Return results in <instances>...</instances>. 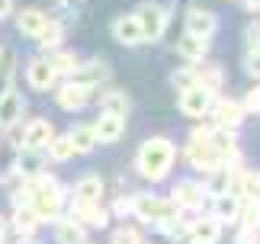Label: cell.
I'll return each instance as SVG.
<instances>
[{"label":"cell","mask_w":260,"mask_h":244,"mask_svg":"<svg viewBox=\"0 0 260 244\" xmlns=\"http://www.w3.org/2000/svg\"><path fill=\"white\" fill-rule=\"evenodd\" d=\"M113 36H116V42H122L128 48H135V45H142L145 42V36H142V23H138V16L135 13H128V16H116L113 19Z\"/></svg>","instance_id":"5bb4252c"},{"label":"cell","mask_w":260,"mask_h":244,"mask_svg":"<svg viewBox=\"0 0 260 244\" xmlns=\"http://www.w3.org/2000/svg\"><path fill=\"white\" fill-rule=\"evenodd\" d=\"M48 158L55 161V164H64V161L74 158V145H71V135H52V141L45 145Z\"/></svg>","instance_id":"4316f807"},{"label":"cell","mask_w":260,"mask_h":244,"mask_svg":"<svg viewBox=\"0 0 260 244\" xmlns=\"http://www.w3.org/2000/svg\"><path fill=\"white\" fill-rule=\"evenodd\" d=\"M209 113H212L215 129H238L241 119H244V106L238 103V100H215Z\"/></svg>","instance_id":"8fae6325"},{"label":"cell","mask_w":260,"mask_h":244,"mask_svg":"<svg viewBox=\"0 0 260 244\" xmlns=\"http://www.w3.org/2000/svg\"><path fill=\"white\" fill-rule=\"evenodd\" d=\"M109 241H113V244H145L142 231L132 228V225H119V228L113 231V238H109Z\"/></svg>","instance_id":"1f68e13d"},{"label":"cell","mask_w":260,"mask_h":244,"mask_svg":"<svg viewBox=\"0 0 260 244\" xmlns=\"http://www.w3.org/2000/svg\"><path fill=\"white\" fill-rule=\"evenodd\" d=\"M71 219L81 222L84 228H106L109 212L100 206V202H81V199H74L71 202Z\"/></svg>","instance_id":"30bf717a"},{"label":"cell","mask_w":260,"mask_h":244,"mask_svg":"<svg viewBox=\"0 0 260 244\" xmlns=\"http://www.w3.org/2000/svg\"><path fill=\"white\" fill-rule=\"evenodd\" d=\"M109 65L103 58H93V61H81L71 74H68V80L71 84H77V87H84V90H93V87H103L106 80H109Z\"/></svg>","instance_id":"277c9868"},{"label":"cell","mask_w":260,"mask_h":244,"mask_svg":"<svg viewBox=\"0 0 260 244\" xmlns=\"http://www.w3.org/2000/svg\"><path fill=\"white\" fill-rule=\"evenodd\" d=\"M244 113H254V116H260V80H257V84L251 87V90H247V97H244Z\"/></svg>","instance_id":"836d02e7"},{"label":"cell","mask_w":260,"mask_h":244,"mask_svg":"<svg viewBox=\"0 0 260 244\" xmlns=\"http://www.w3.org/2000/svg\"><path fill=\"white\" fill-rule=\"evenodd\" d=\"M55 100H58V106H61L64 113H77V109H84L90 103V90L71 84V80H64V87H58Z\"/></svg>","instance_id":"e0dca14e"},{"label":"cell","mask_w":260,"mask_h":244,"mask_svg":"<svg viewBox=\"0 0 260 244\" xmlns=\"http://www.w3.org/2000/svg\"><path fill=\"white\" fill-rule=\"evenodd\" d=\"M55 241L58 244H87V228L81 222H74V219H58Z\"/></svg>","instance_id":"7402d4cb"},{"label":"cell","mask_w":260,"mask_h":244,"mask_svg":"<svg viewBox=\"0 0 260 244\" xmlns=\"http://www.w3.org/2000/svg\"><path fill=\"white\" fill-rule=\"evenodd\" d=\"M71 135V145H74V155H90L96 148V135H93V126H77L68 132Z\"/></svg>","instance_id":"83f0119b"},{"label":"cell","mask_w":260,"mask_h":244,"mask_svg":"<svg viewBox=\"0 0 260 244\" xmlns=\"http://www.w3.org/2000/svg\"><path fill=\"white\" fill-rule=\"evenodd\" d=\"M13 231L19 238H32L36 235V225H39V219H36V212H32V206H16L13 209Z\"/></svg>","instance_id":"d4e9b609"},{"label":"cell","mask_w":260,"mask_h":244,"mask_svg":"<svg viewBox=\"0 0 260 244\" xmlns=\"http://www.w3.org/2000/svg\"><path fill=\"white\" fill-rule=\"evenodd\" d=\"M238 212H241V199L238 196H232V193H218V196H212V219H218L222 225L238 222Z\"/></svg>","instance_id":"ac0fdd59"},{"label":"cell","mask_w":260,"mask_h":244,"mask_svg":"<svg viewBox=\"0 0 260 244\" xmlns=\"http://www.w3.org/2000/svg\"><path fill=\"white\" fill-rule=\"evenodd\" d=\"M222 68L215 65V61H199L196 65V84L199 87H206V90H212V94H218V87H222Z\"/></svg>","instance_id":"cb8c5ba5"},{"label":"cell","mask_w":260,"mask_h":244,"mask_svg":"<svg viewBox=\"0 0 260 244\" xmlns=\"http://www.w3.org/2000/svg\"><path fill=\"white\" fill-rule=\"evenodd\" d=\"M36 42L45 48V52H55V48H61L64 42V26L58 23V19H48V23L42 26V33L36 36Z\"/></svg>","instance_id":"484cf974"},{"label":"cell","mask_w":260,"mask_h":244,"mask_svg":"<svg viewBox=\"0 0 260 244\" xmlns=\"http://www.w3.org/2000/svg\"><path fill=\"white\" fill-rule=\"evenodd\" d=\"M235 244H260V231L257 228H241L238 238H235Z\"/></svg>","instance_id":"d590c367"},{"label":"cell","mask_w":260,"mask_h":244,"mask_svg":"<svg viewBox=\"0 0 260 244\" xmlns=\"http://www.w3.org/2000/svg\"><path fill=\"white\" fill-rule=\"evenodd\" d=\"M55 126L48 119H32L23 129V138H19V151H45V145L52 141Z\"/></svg>","instance_id":"52a82bcc"},{"label":"cell","mask_w":260,"mask_h":244,"mask_svg":"<svg viewBox=\"0 0 260 244\" xmlns=\"http://www.w3.org/2000/svg\"><path fill=\"white\" fill-rule=\"evenodd\" d=\"M16 244H39V241H32V238H19Z\"/></svg>","instance_id":"ab89813d"},{"label":"cell","mask_w":260,"mask_h":244,"mask_svg":"<svg viewBox=\"0 0 260 244\" xmlns=\"http://www.w3.org/2000/svg\"><path fill=\"white\" fill-rule=\"evenodd\" d=\"M189 241L193 244H218L222 241V222L212 216H203L189 225Z\"/></svg>","instance_id":"2e32d148"},{"label":"cell","mask_w":260,"mask_h":244,"mask_svg":"<svg viewBox=\"0 0 260 244\" xmlns=\"http://www.w3.org/2000/svg\"><path fill=\"white\" fill-rule=\"evenodd\" d=\"M203 187H206V193H209V196H218V193H225V190H228V170H225V167H218V170H209Z\"/></svg>","instance_id":"4dcf8cb0"},{"label":"cell","mask_w":260,"mask_h":244,"mask_svg":"<svg viewBox=\"0 0 260 244\" xmlns=\"http://www.w3.org/2000/svg\"><path fill=\"white\" fill-rule=\"evenodd\" d=\"M23 97H19V90L13 87H7L4 94H0V129H13L19 119H23Z\"/></svg>","instance_id":"7c38bea8"},{"label":"cell","mask_w":260,"mask_h":244,"mask_svg":"<svg viewBox=\"0 0 260 244\" xmlns=\"http://www.w3.org/2000/svg\"><path fill=\"white\" fill-rule=\"evenodd\" d=\"M45 23H48V16H45V10H39V7H26V10H19V16H16V29L26 39H36Z\"/></svg>","instance_id":"ffe728a7"},{"label":"cell","mask_w":260,"mask_h":244,"mask_svg":"<svg viewBox=\"0 0 260 244\" xmlns=\"http://www.w3.org/2000/svg\"><path fill=\"white\" fill-rule=\"evenodd\" d=\"M103 190H106V183L100 174H84L81 180L74 183V199H81V202H100L103 199Z\"/></svg>","instance_id":"44dd1931"},{"label":"cell","mask_w":260,"mask_h":244,"mask_svg":"<svg viewBox=\"0 0 260 244\" xmlns=\"http://www.w3.org/2000/svg\"><path fill=\"white\" fill-rule=\"evenodd\" d=\"M244 71H247L254 80H260V52H247V55H244Z\"/></svg>","instance_id":"e575fe53"},{"label":"cell","mask_w":260,"mask_h":244,"mask_svg":"<svg viewBox=\"0 0 260 244\" xmlns=\"http://www.w3.org/2000/svg\"><path fill=\"white\" fill-rule=\"evenodd\" d=\"M113 212H116V216H132V196H119L116 199V206H113Z\"/></svg>","instance_id":"8d00e7d4"},{"label":"cell","mask_w":260,"mask_h":244,"mask_svg":"<svg viewBox=\"0 0 260 244\" xmlns=\"http://www.w3.org/2000/svg\"><path fill=\"white\" fill-rule=\"evenodd\" d=\"M29 187H32L29 206H32L36 219L39 222H55L58 212H61V206H64V187L52 174H36L32 180H29Z\"/></svg>","instance_id":"7a4b0ae2"},{"label":"cell","mask_w":260,"mask_h":244,"mask_svg":"<svg viewBox=\"0 0 260 244\" xmlns=\"http://www.w3.org/2000/svg\"><path fill=\"white\" fill-rule=\"evenodd\" d=\"M125 132V116H116V113H100V119L93 122V135H96V145H113V141L122 138Z\"/></svg>","instance_id":"4fadbf2b"},{"label":"cell","mask_w":260,"mask_h":244,"mask_svg":"<svg viewBox=\"0 0 260 244\" xmlns=\"http://www.w3.org/2000/svg\"><path fill=\"white\" fill-rule=\"evenodd\" d=\"M26 80H29V87H36V90H48V87H55L58 71L52 68L48 58H32L26 65Z\"/></svg>","instance_id":"9a60e30c"},{"label":"cell","mask_w":260,"mask_h":244,"mask_svg":"<svg viewBox=\"0 0 260 244\" xmlns=\"http://www.w3.org/2000/svg\"><path fill=\"white\" fill-rule=\"evenodd\" d=\"M132 216H138L145 225H154L161 231H174L180 222V209L171 199H161L154 193H138V196H132Z\"/></svg>","instance_id":"3957f363"},{"label":"cell","mask_w":260,"mask_h":244,"mask_svg":"<svg viewBox=\"0 0 260 244\" xmlns=\"http://www.w3.org/2000/svg\"><path fill=\"white\" fill-rule=\"evenodd\" d=\"M174 161H177V148L171 138H148L135 155V170L142 174L145 180L151 183H161L167 180V174L174 170Z\"/></svg>","instance_id":"6da1fadb"},{"label":"cell","mask_w":260,"mask_h":244,"mask_svg":"<svg viewBox=\"0 0 260 244\" xmlns=\"http://www.w3.org/2000/svg\"><path fill=\"white\" fill-rule=\"evenodd\" d=\"M186 33L189 36H199V39H212L218 33V16L206 7H193L186 13Z\"/></svg>","instance_id":"9c48e42d"},{"label":"cell","mask_w":260,"mask_h":244,"mask_svg":"<svg viewBox=\"0 0 260 244\" xmlns=\"http://www.w3.org/2000/svg\"><path fill=\"white\" fill-rule=\"evenodd\" d=\"M7 231H10V225H7V219L0 216V241H7Z\"/></svg>","instance_id":"f35d334b"},{"label":"cell","mask_w":260,"mask_h":244,"mask_svg":"<svg viewBox=\"0 0 260 244\" xmlns=\"http://www.w3.org/2000/svg\"><path fill=\"white\" fill-rule=\"evenodd\" d=\"M13 13V0H0V19H7Z\"/></svg>","instance_id":"74e56055"},{"label":"cell","mask_w":260,"mask_h":244,"mask_svg":"<svg viewBox=\"0 0 260 244\" xmlns=\"http://www.w3.org/2000/svg\"><path fill=\"white\" fill-rule=\"evenodd\" d=\"M212 103H215V94H212V90H206V87H199V84L180 90V113L189 116V119H203V116H209Z\"/></svg>","instance_id":"5b68a950"},{"label":"cell","mask_w":260,"mask_h":244,"mask_svg":"<svg viewBox=\"0 0 260 244\" xmlns=\"http://www.w3.org/2000/svg\"><path fill=\"white\" fill-rule=\"evenodd\" d=\"M171 84L177 90H186V87H196V65H186V68H180L171 74Z\"/></svg>","instance_id":"d6a6232c"},{"label":"cell","mask_w":260,"mask_h":244,"mask_svg":"<svg viewBox=\"0 0 260 244\" xmlns=\"http://www.w3.org/2000/svg\"><path fill=\"white\" fill-rule=\"evenodd\" d=\"M145 244H148V241H145Z\"/></svg>","instance_id":"b9f144b4"},{"label":"cell","mask_w":260,"mask_h":244,"mask_svg":"<svg viewBox=\"0 0 260 244\" xmlns=\"http://www.w3.org/2000/svg\"><path fill=\"white\" fill-rule=\"evenodd\" d=\"M135 16H138V23H142L145 42H157V39L164 36V29H167V19H171L161 4H142Z\"/></svg>","instance_id":"8992f818"},{"label":"cell","mask_w":260,"mask_h":244,"mask_svg":"<svg viewBox=\"0 0 260 244\" xmlns=\"http://www.w3.org/2000/svg\"><path fill=\"white\" fill-rule=\"evenodd\" d=\"M257 180H260V174H257Z\"/></svg>","instance_id":"60d3db41"},{"label":"cell","mask_w":260,"mask_h":244,"mask_svg":"<svg viewBox=\"0 0 260 244\" xmlns=\"http://www.w3.org/2000/svg\"><path fill=\"white\" fill-rule=\"evenodd\" d=\"M177 52H180V58L186 61V65H199V61H206V55H209V39H199V36H183L177 42Z\"/></svg>","instance_id":"d6986e66"},{"label":"cell","mask_w":260,"mask_h":244,"mask_svg":"<svg viewBox=\"0 0 260 244\" xmlns=\"http://www.w3.org/2000/svg\"><path fill=\"white\" fill-rule=\"evenodd\" d=\"M238 222H241V228H257V231H260V199L241 202V212H238Z\"/></svg>","instance_id":"f546056e"},{"label":"cell","mask_w":260,"mask_h":244,"mask_svg":"<svg viewBox=\"0 0 260 244\" xmlns=\"http://www.w3.org/2000/svg\"><path fill=\"white\" fill-rule=\"evenodd\" d=\"M48 61H52V68L58 71V77H61V74L68 77V74H71V71H74L77 65H81L74 52H61V48H55V52H48Z\"/></svg>","instance_id":"f1b7e54d"},{"label":"cell","mask_w":260,"mask_h":244,"mask_svg":"<svg viewBox=\"0 0 260 244\" xmlns=\"http://www.w3.org/2000/svg\"><path fill=\"white\" fill-rule=\"evenodd\" d=\"M100 109L103 113H116V116H125L128 113V106H132V100L125 97V90H116V87H106L103 94H100Z\"/></svg>","instance_id":"603a6c76"},{"label":"cell","mask_w":260,"mask_h":244,"mask_svg":"<svg viewBox=\"0 0 260 244\" xmlns=\"http://www.w3.org/2000/svg\"><path fill=\"white\" fill-rule=\"evenodd\" d=\"M206 187L203 183H196V180H180L177 187H174V196L171 202L177 209H189V212H196V209H203V202H206Z\"/></svg>","instance_id":"ba28073f"}]
</instances>
